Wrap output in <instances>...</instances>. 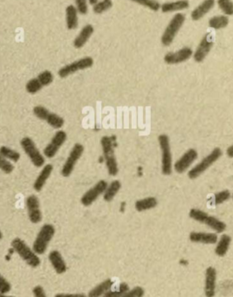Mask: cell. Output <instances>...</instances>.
Wrapping results in <instances>:
<instances>
[{
    "label": "cell",
    "mask_w": 233,
    "mask_h": 297,
    "mask_svg": "<svg viewBox=\"0 0 233 297\" xmlns=\"http://www.w3.org/2000/svg\"><path fill=\"white\" fill-rule=\"evenodd\" d=\"M185 21H186V16L185 14L181 12L175 14L172 18V20L168 23V26L166 27L164 32L161 36V44L164 46H171L175 36H177L178 32L181 30V27L183 26Z\"/></svg>",
    "instance_id": "6"
},
{
    "label": "cell",
    "mask_w": 233,
    "mask_h": 297,
    "mask_svg": "<svg viewBox=\"0 0 233 297\" xmlns=\"http://www.w3.org/2000/svg\"><path fill=\"white\" fill-rule=\"evenodd\" d=\"M215 4H216L215 0H204L202 3L200 4L192 12V14H191L192 20H194V21L201 20L202 18L206 16L215 6Z\"/></svg>",
    "instance_id": "21"
},
{
    "label": "cell",
    "mask_w": 233,
    "mask_h": 297,
    "mask_svg": "<svg viewBox=\"0 0 233 297\" xmlns=\"http://www.w3.org/2000/svg\"><path fill=\"white\" fill-rule=\"evenodd\" d=\"M223 152L220 148H215L211 152L210 154L204 158L201 162L194 166V168H191L187 173L188 178L190 179H196L201 176L204 172H207L208 168H210L212 165H214L218 160L222 156Z\"/></svg>",
    "instance_id": "7"
},
{
    "label": "cell",
    "mask_w": 233,
    "mask_h": 297,
    "mask_svg": "<svg viewBox=\"0 0 233 297\" xmlns=\"http://www.w3.org/2000/svg\"><path fill=\"white\" fill-rule=\"evenodd\" d=\"M101 146H102L103 158L105 160L106 167L110 176L117 175L119 172L118 164L117 159L115 158V136H104L101 139Z\"/></svg>",
    "instance_id": "1"
},
{
    "label": "cell",
    "mask_w": 233,
    "mask_h": 297,
    "mask_svg": "<svg viewBox=\"0 0 233 297\" xmlns=\"http://www.w3.org/2000/svg\"><path fill=\"white\" fill-rule=\"evenodd\" d=\"M2 238H3V233H2V231L0 230V240H2Z\"/></svg>",
    "instance_id": "49"
},
{
    "label": "cell",
    "mask_w": 233,
    "mask_h": 297,
    "mask_svg": "<svg viewBox=\"0 0 233 297\" xmlns=\"http://www.w3.org/2000/svg\"><path fill=\"white\" fill-rule=\"evenodd\" d=\"M190 6L188 0H176L161 4V10L163 14H170L175 12L187 10Z\"/></svg>",
    "instance_id": "25"
},
{
    "label": "cell",
    "mask_w": 233,
    "mask_h": 297,
    "mask_svg": "<svg viewBox=\"0 0 233 297\" xmlns=\"http://www.w3.org/2000/svg\"><path fill=\"white\" fill-rule=\"evenodd\" d=\"M93 64H94V60L91 56H84L62 67L58 70V76L61 78H65L67 76H70L77 72L89 69L90 67H92Z\"/></svg>",
    "instance_id": "11"
},
{
    "label": "cell",
    "mask_w": 233,
    "mask_h": 297,
    "mask_svg": "<svg viewBox=\"0 0 233 297\" xmlns=\"http://www.w3.org/2000/svg\"><path fill=\"white\" fill-rule=\"evenodd\" d=\"M197 150L194 148H189L187 152H185L176 162H174V170L179 174H183L188 170L198 158Z\"/></svg>",
    "instance_id": "14"
},
{
    "label": "cell",
    "mask_w": 233,
    "mask_h": 297,
    "mask_svg": "<svg viewBox=\"0 0 233 297\" xmlns=\"http://www.w3.org/2000/svg\"><path fill=\"white\" fill-rule=\"evenodd\" d=\"M78 14L74 4H69L66 8V26L69 30H75L78 26Z\"/></svg>",
    "instance_id": "26"
},
{
    "label": "cell",
    "mask_w": 233,
    "mask_h": 297,
    "mask_svg": "<svg viewBox=\"0 0 233 297\" xmlns=\"http://www.w3.org/2000/svg\"><path fill=\"white\" fill-rule=\"evenodd\" d=\"M229 24V18L226 15H218L211 18L208 21V26L214 30H221Z\"/></svg>",
    "instance_id": "30"
},
{
    "label": "cell",
    "mask_w": 233,
    "mask_h": 297,
    "mask_svg": "<svg viewBox=\"0 0 233 297\" xmlns=\"http://www.w3.org/2000/svg\"><path fill=\"white\" fill-rule=\"evenodd\" d=\"M20 146L27 156L30 158V162H32V164L36 166V168H41L44 164L45 162L44 156L37 148L36 144L34 142L32 139L29 136H24L21 139Z\"/></svg>",
    "instance_id": "8"
},
{
    "label": "cell",
    "mask_w": 233,
    "mask_h": 297,
    "mask_svg": "<svg viewBox=\"0 0 233 297\" xmlns=\"http://www.w3.org/2000/svg\"><path fill=\"white\" fill-rule=\"evenodd\" d=\"M217 287V270L214 267L207 268L205 272L204 293L206 297H214Z\"/></svg>",
    "instance_id": "18"
},
{
    "label": "cell",
    "mask_w": 233,
    "mask_h": 297,
    "mask_svg": "<svg viewBox=\"0 0 233 297\" xmlns=\"http://www.w3.org/2000/svg\"><path fill=\"white\" fill-rule=\"evenodd\" d=\"M0 297H16V296H7L6 294H2V293H0Z\"/></svg>",
    "instance_id": "48"
},
{
    "label": "cell",
    "mask_w": 233,
    "mask_h": 297,
    "mask_svg": "<svg viewBox=\"0 0 233 297\" xmlns=\"http://www.w3.org/2000/svg\"><path fill=\"white\" fill-rule=\"evenodd\" d=\"M115 284V280L111 278H108L96 286L91 288L87 294L88 297H103L108 291L110 290Z\"/></svg>",
    "instance_id": "23"
},
{
    "label": "cell",
    "mask_w": 233,
    "mask_h": 297,
    "mask_svg": "<svg viewBox=\"0 0 233 297\" xmlns=\"http://www.w3.org/2000/svg\"><path fill=\"white\" fill-rule=\"evenodd\" d=\"M94 30H94L92 24H89L82 27L81 32H79L77 36L74 40V42H73L74 47L76 49H81V48L84 46L87 42L89 41V38L92 36Z\"/></svg>",
    "instance_id": "22"
},
{
    "label": "cell",
    "mask_w": 233,
    "mask_h": 297,
    "mask_svg": "<svg viewBox=\"0 0 233 297\" xmlns=\"http://www.w3.org/2000/svg\"><path fill=\"white\" fill-rule=\"evenodd\" d=\"M129 290H130V288L128 286V284L122 282V284H119L118 287L116 288H114V290L111 288L110 290L108 291L103 297H122Z\"/></svg>",
    "instance_id": "32"
},
{
    "label": "cell",
    "mask_w": 233,
    "mask_h": 297,
    "mask_svg": "<svg viewBox=\"0 0 233 297\" xmlns=\"http://www.w3.org/2000/svg\"><path fill=\"white\" fill-rule=\"evenodd\" d=\"M108 184H109L105 180H100L97 182L92 188H89V190H87L82 195L81 198V204L85 207L90 206L93 202H95L98 199L99 196L104 194Z\"/></svg>",
    "instance_id": "12"
},
{
    "label": "cell",
    "mask_w": 233,
    "mask_h": 297,
    "mask_svg": "<svg viewBox=\"0 0 233 297\" xmlns=\"http://www.w3.org/2000/svg\"><path fill=\"white\" fill-rule=\"evenodd\" d=\"M56 234V228L50 224H43L39 232L36 234V239L32 244V250L36 254H43L46 252L49 242Z\"/></svg>",
    "instance_id": "4"
},
{
    "label": "cell",
    "mask_w": 233,
    "mask_h": 297,
    "mask_svg": "<svg viewBox=\"0 0 233 297\" xmlns=\"http://www.w3.org/2000/svg\"><path fill=\"white\" fill-rule=\"evenodd\" d=\"M161 150V172L165 176L171 175L173 172V155L170 139L168 135L161 134L158 138Z\"/></svg>",
    "instance_id": "5"
},
{
    "label": "cell",
    "mask_w": 233,
    "mask_h": 297,
    "mask_svg": "<svg viewBox=\"0 0 233 297\" xmlns=\"http://www.w3.org/2000/svg\"><path fill=\"white\" fill-rule=\"evenodd\" d=\"M194 55V50L190 47H183L174 52H168L165 55V63L168 64H179L190 60Z\"/></svg>",
    "instance_id": "17"
},
{
    "label": "cell",
    "mask_w": 233,
    "mask_h": 297,
    "mask_svg": "<svg viewBox=\"0 0 233 297\" xmlns=\"http://www.w3.org/2000/svg\"><path fill=\"white\" fill-rule=\"evenodd\" d=\"M227 154L229 158H233V146H231L230 147H228V148L227 150Z\"/></svg>",
    "instance_id": "45"
},
{
    "label": "cell",
    "mask_w": 233,
    "mask_h": 297,
    "mask_svg": "<svg viewBox=\"0 0 233 297\" xmlns=\"http://www.w3.org/2000/svg\"><path fill=\"white\" fill-rule=\"evenodd\" d=\"M0 154L3 156L4 158H6L9 161L13 162H17L19 161L20 154L19 152H16L15 150L6 147V146H2L0 147Z\"/></svg>",
    "instance_id": "31"
},
{
    "label": "cell",
    "mask_w": 233,
    "mask_h": 297,
    "mask_svg": "<svg viewBox=\"0 0 233 297\" xmlns=\"http://www.w3.org/2000/svg\"><path fill=\"white\" fill-rule=\"evenodd\" d=\"M32 294L34 297H48L44 288L41 285H36L33 288Z\"/></svg>",
    "instance_id": "43"
},
{
    "label": "cell",
    "mask_w": 233,
    "mask_h": 297,
    "mask_svg": "<svg viewBox=\"0 0 233 297\" xmlns=\"http://www.w3.org/2000/svg\"><path fill=\"white\" fill-rule=\"evenodd\" d=\"M145 296V290L141 286H136L129 290L122 297H143Z\"/></svg>",
    "instance_id": "41"
},
{
    "label": "cell",
    "mask_w": 233,
    "mask_h": 297,
    "mask_svg": "<svg viewBox=\"0 0 233 297\" xmlns=\"http://www.w3.org/2000/svg\"><path fill=\"white\" fill-rule=\"evenodd\" d=\"M113 6L112 0H101L93 6V12L95 14H102Z\"/></svg>",
    "instance_id": "33"
},
{
    "label": "cell",
    "mask_w": 233,
    "mask_h": 297,
    "mask_svg": "<svg viewBox=\"0 0 233 297\" xmlns=\"http://www.w3.org/2000/svg\"><path fill=\"white\" fill-rule=\"evenodd\" d=\"M0 170H2L5 174H10L14 170L13 164L9 160L4 158L1 154H0Z\"/></svg>",
    "instance_id": "39"
},
{
    "label": "cell",
    "mask_w": 233,
    "mask_h": 297,
    "mask_svg": "<svg viewBox=\"0 0 233 297\" xmlns=\"http://www.w3.org/2000/svg\"><path fill=\"white\" fill-rule=\"evenodd\" d=\"M53 172V165L50 164L45 165L40 172L39 175L37 176L36 180L33 184V188L36 192H40L43 190L44 185L46 184L47 180L49 178Z\"/></svg>",
    "instance_id": "24"
},
{
    "label": "cell",
    "mask_w": 233,
    "mask_h": 297,
    "mask_svg": "<svg viewBox=\"0 0 233 297\" xmlns=\"http://www.w3.org/2000/svg\"><path fill=\"white\" fill-rule=\"evenodd\" d=\"M214 46V40L210 33H207L202 38L197 48L194 52V60L197 63H201L206 60L207 55L210 53L211 50Z\"/></svg>",
    "instance_id": "16"
},
{
    "label": "cell",
    "mask_w": 233,
    "mask_h": 297,
    "mask_svg": "<svg viewBox=\"0 0 233 297\" xmlns=\"http://www.w3.org/2000/svg\"><path fill=\"white\" fill-rule=\"evenodd\" d=\"M232 198L231 192L227 190H225L223 192H218L217 194L214 195V202L215 205H220L224 204L225 202L229 200Z\"/></svg>",
    "instance_id": "38"
},
{
    "label": "cell",
    "mask_w": 233,
    "mask_h": 297,
    "mask_svg": "<svg viewBox=\"0 0 233 297\" xmlns=\"http://www.w3.org/2000/svg\"><path fill=\"white\" fill-rule=\"evenodd\" d=\"M130 1L146 7L153 12L161 10V4L158 2L157 0H130Z\"/></svg>",
    "instance_id": "34"
},
{
    "label": "cell",
    "mask_w": 233,
    "mask_h": 297,
    "mask_svg": "<svg viewBox=\"0 0 233 297\" xmlns=\"http://www.w3.org/2000/svg\"><path fill=\"white\" fill-rule=\"evenodd\" d=\"M218 6L223 12L226 16H233V0H218Z\"/></svg>",
    "instance_id": "35"
},
{
    "label": "cell",
    "mask_w": 233,
    "mask_h": 297,
    "mask_svg": "<svg viewBox=\"0 0 233 297\" xmlns=\"http://www.w3.org/2000/svg\"><path fill=\"white\" fill-rule=\"evenodd\" d=\"M232 238L229 234H224L221 236L220 239H218L216 247H215V254L220 258H223L230 248Z\"/></svg>",
    "instance_id": "27"
},
{
    "label": "cell",
    "mask_w": 233,
    "mask_h": 297,
    "mask_svg": "<svg viewBox=\"0 0 233 297\" xmlns=\"http://www.w3.org/2000/svg\"><path fill=\"white\" fill-rule=\"evenodd\" d=\"M189 216L194 221L207 225L218 234H221L227 230L226 222L199 208H192L189 212Z\"/></svg>",
    "instance_id": "3"
},
{
    "label": "cell",
    "mask_w": 233,
    "mask_h": 297,
    "mask_svg": "<svg viewBox=\"0 0 233 297\" xmlns=\"http://www.w3.org/2000/svg\"><path fill=\"white\" fill-rule=\"evenodd\" d=\"M10 245L16 254H18V256L28 266H30L33 268L39 267L40 264H41V259L38 256V254L33 250L32 248L29 247L23 239L19 238H14L10 242Z\"/></svg>",
    "instance_id": "2"
},
{
    "label": "cell",
    "mask_w": 233,
    "mask_h": 297,
    "mask_svg": "<svg viewBox=\"0 0 233 297\" xmlns=\"http://www.w3.org/2000/svg\"><path fill=\"white\" fill-rule=\"evenodd\" d=\"M54 297H88L83 293H57Z\"/></svg>",
    "instance_id": "44"
},
{
    "label": "cell",
    "mask_w": 233,
    "mask_h": 297,
    "mask_svg": "<svg viewBox=\"0 0 233 297\" xmlns=\"http://www.w3.org/2000/svg\"><path fill=\"white\" fill-rule=\"evenodd\" d=\"M33 114L40 120H43L54 129L59 130L64 124V119L56 113L49 112L46 107L36 106L33 108Z\"/></svg>",
    "instance_id": "9"
},
{
    "label": "cell",
    "mask_w": 233,
    "mask_h": 297,
    "mask_svg": "<svg viewBox=\"0 0 233 297\" xmlns=\"http://www.w3.org/2000/svg\"><path fill=\"white\" fill-rule=\"evenodd\" d=\"M83 152H84V147L82 144L79 142L74 144L61 170V174L63 178H69L72 174L73 170L76 167L79 159L82 158Z\"/></svg>",
    "instance_id": "10"
},
{
    "label": "cell",
    "mask_w": 233,
    "mask_h": 297,
    "mask_svg": "<svg viewBox=\"0 0 233 297\" xmlns=\"http://www.w3.org/2000/svg\"><path fill=\"white\" fill-rule=\"evenodd\" d=\"M75 6L79 14L85 15L89 12V1L88 0H75Z\"/></svg>",
    "instance_id": "40"
},
{
    "label": "cell",
    "mask_w": 233,
    "mask_h": 297,
    "mask_svg": "<svg viewBox=\"0 0 233 297\" xmlns=\"http://www.w3.org/2000/svg\"><path fill=\"white\" fill-rule=\"evenodd\" d=\"M122 188V184L119 180H114L112 181L107 186L105 192L103 194V199L104 201L109 202L113 201V199L115 198V196L118 194L119 190Z\"/></svg>",
    "instance_id": "29"
},
{
    "label": "cell",
    "mask_w": 233,
    "mask_h": 297,
    "mask_svg": "<svg viewBox=\"0 0 233 297\" xmlns=\"http://www.w3.org/2000/svg\"><path fill=\"white\" fill-rule=\"evenodd\" d=\"M37 80H39L40 82L42 84L43 87L44 86H49V84H52L53 80H54V75L49 70H43V72L38 74Z\"/></svg>",
    "instance_id": "37"
},
{
    "label": "cell",
    "mask_w": 233,
    "mask_h": 297,
    "mask_svg": "<svg viewBox=\"0 0 233 297\" xmlns=\"http://www.w3.org/2000/svg\"><path fill=\"white\" fill-rule=\"evenodd\" d=\"M189 239L194 244H217L218 238L216 233L209 232H198L193 231L189 234Z\"/></svg>",
    "instance_id": "20"
},
{
    "label": "cell",
    "mask_w": 233,
    "mask_h": 297,
    "mask_svg": "<svg viewBox=\"0 0 233 297\" xmlns=\"http://www.w3.org/2000/svg\"><path fill=\"white\" fill-rule=\"evenodd\" d=\"M26 205L27 213L30 221L32 224H39L42 221L43 214L40 208V202L38 198L35 195H30L26 198L25 201Z\"/></svg>",
    "instance_id": "15"
},
{
    "label": "cell",
    "mask_w": 233,
    "mask_h": 297,
    "mask_svg": "<svg viewBox=\"0 0 233 297\" xmlns=\"http://www.w3.org/2000/svg\"><path fill=\"white\" fill-rule=\"evenodd\" d=\"M180 264H181V265H187L188 262H187V260H184V259H181V261H180Z\"/></svg>",
    "instance_id": "47"
},
{
    "label": "cell",
    "mask_w": 233,
    "mask_h": 297,
    "mask_svg": "<svg viewBox=\"0 0 233 297\" xmlns=\"http://www.w3.org/2000/svg\"><path fill=\"white\" fill-rule=\"evenodd\" d=\"M232 198H233V196H232Z\"/></svg>",
    "instance_id": "50"
},
{
    "label": "cell",
    "mask_w": 233,
    "mask_h": 297,
    "mask_svg": "<svg viewBox=\"0 0 233 297\" xmlns=\"http://www.w3.org/2000/svg\"><path fill=\"white\" fill-rule=\"evenodd\" d=\"M43 87V86H42L39 80H37V78H36L30 80L29 82H27L25 89H26L27 92L33 95V94L39 92Z\"/></svg>",
    "instance_id": "36"
},
{
    "label": "cell",
    "mask_w": 233,
    "mask_h": 297,
    "mask_svg": "<svg viewBox=\"0 0 233 297\" xmlns=\"http://www.w3.org/2000/svg\"><path fill=\"white\" fill-rule=\"evenodd\" d=\"M89 1V4H91V6H94L95 4L97 3L99 0H88Z\"/></svg>",
    "instance_id": "46"
},
{
    "label": "cell",
    "mask_w": 233,
    "mask_h": 297,
    "mask_svg": "<svg viewBox=\"0 0 233 297\" xmlns=\"http://www.w3.org/2000/svg\"><path fill=\"white\" fill-rule=\"evenodd\" d=\"M11 290V284L6 278L0 274V293L8 294Z\"/></svg>",
    "instance_id": "42"
},
{
    "label": "cell",
    "mask_w": 233,
    "mask_h": 297,
    "mask_svg": "<svg viewBox=\"0 0 233 297\" xmlns=\"http://www.w3.org/2000/svg\"><path fill=\"white\" fill-rule=\"evenodd\" d=\"M67 140V133L64 130H59L53 136L50 142L47 144L46 147L43 148V156L47 158H53L56 153L58 152L60 148L62 147Z\"/></svg>",
    "instance_id": "13"
},
{
    "label": "cell",
    "mask_w": 233,
    "mask_h": 297,
    "mask_svg": "<svg viewBox=\"0 0 233 297\" xmlns=\"http://www.w3.org/2000/svg\"><path fill=\"white\" fill-rule=\"evenodd\" d=\"M157 205L158 201L156 198L148 196L135 202V207L137 212H143L155 208Z\"/></svg>",
    "instance_id": "28"
},
{
    "label": "cell",
    "mask_w": 233,
    "mask_h": 297,
    "mask_svg": "<svg viewBox=\"0 0 233 297\" xmlns=\"http://www.w3.org/2000/svg\"><path fill=\"white\" fill-rule=\"evenodd\" d=\"M48 258H49V262L52 266L53 270H55L56 274H64L68 270V266H67L65 260L62 254L60 253V251L56 250L50 251Z\"/></svg>",
    "instance_id": "19"
}]
</instances>
